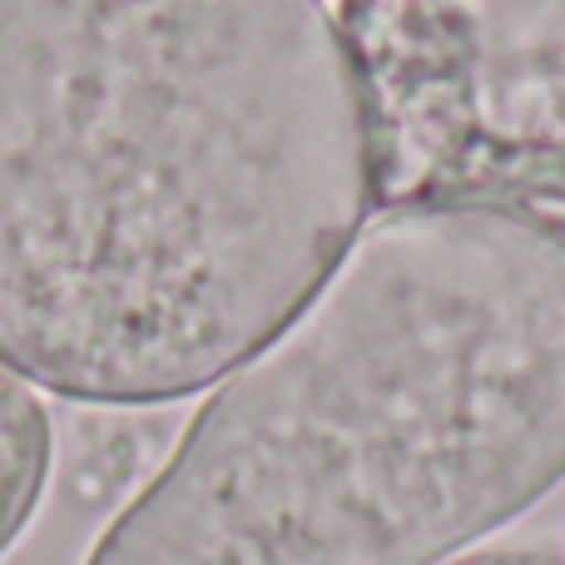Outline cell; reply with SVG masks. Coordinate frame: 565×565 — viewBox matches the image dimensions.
Wrapping results in <instances>:
<instances>
[{"instance_id":"cell-2","label":"cell","mask_w":565,"mask_h":565,"mask_svg":"<svg viewBox=\"0 0 565 565\" xmlns=\"http://www.w3.org/2000/svg\"><path fill=\"white\" fill-rule=\"evenodd\" d=\"M565 481V234L377 209L85 565H441Z\"/></svg>"},{"instance_id":"cell-5","label":"cell","mask_w":565,"mask_h":565,"mask_svg":"<svg viewBox=\"0 0 565 565\" xmlns=\"http://www.w3.org/2000/svg\"><path fill=\"white\" fill-rule=\"evenodd\" d=\"M145 451L149 447L139 441V427H99L95 447H85L75 457V467H70V487L85 491V501H105L129 477H139Z\"/></svg>"},{"instance_id":"cell-1","label":"cell","mask_w":565,"mask_h":565,"mask_svg":"<svg viewBox=\"0 0 565 565\" xmlns=\"http://www.w3.org/2000/svg\"><path fill=\"white\" fill-rule=\"evenodd\" d=\"M372 214L322 0H0V362L79 407L224 382Z\"/></svg>"},{"instance_id":"cell-4","label":"cell","mask_w":565,"mask_h":565,"mask_svg":"<svg viewBox=\"0 0 565 565\" xmlns=\"http://www.w3.org/2000/svg\"><path fill=\"white\" fill-rule=\"evenodd\" d=\"M55 467V427L45 402L0 362V561L35 521Z\"/></svg>"},{"instance_id":"cell-3","label":"cell","mask_w":565,"mask_h":565,"mask_svg":"<svg viewBox=\"0 0 565 565\" xmlns=\"http://www.w3.org/2000/svg\"><path fill=\"white\" fill-rule=\"evenodd\" d=\"M372 135V214H565V0H338Z\"/></svg>"},{"instance_id":"cell-6","label":"cell","mask_w":565,"mask_h":565,"mask_svg":"<svg viewBox=\"0 0 565 565\" xmlns=\"http://www.w3.org/2000/svg\"><path fill=\"white\" fill-rule=\"evenodd\" d=\"M441 565H565V551L556 546H487V551H461V556Z\"/></svg>"}]
</instances>
